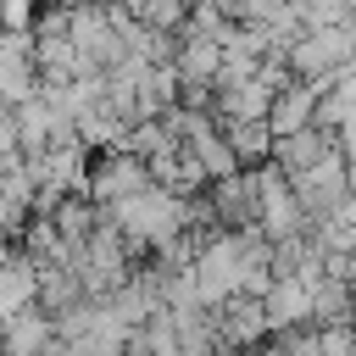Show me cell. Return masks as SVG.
<instances>
[{
    "label": "cell",
    "mask_w": 356,
    "mask_h": 356,
    "mask_svg": "<svg viewBox=\"0 0 356 356\" xmlns=\"http://www.w3.org/2000/svg\"><path fill=\"white\" fill-rule=\"evenodd\" d=\"M339 150V139L328 134V128H300V134H284L278 145H273V161L284 167V172H306V167H317V161H328Z\"/></svg>",
    "instance_id": "13"
},
{
    "label": "cell",
    "mask_w": 356,
    "mask_h": 356,
    "mask_svg": "<svg viewBox=\"0 0 356 356\" xmlns=\"http://www.w3.org/2000/svg\"><path fill=\"white\" fill-rule=\"evenodd\" d=\"M317 95L323 83H306V78H289L278 95H273V111H267V128L284 139V134H300L317 122Z\"/></svg>",
    "instance_id": "9"
},
{
    "label": "cell",
    "mask_w": 356,
    "mask_h": 356,
    "mask_svg": "<svg viewBox=\"0 0 356 356\" xmlns=\"http://www.w3.org/2000/svg\"><path fill=\"white\" fill-rule=\"evenodd\" d=\"M56 339H61V334H56V312H44L39 300H33V306H22V312H11V323L0 328L6 356H44Z\"/></svg>",
    "instance_id": "8"
},
{
    "label": "cell",
    "mask_w": 356,
    "mask_h": 356,
    "mask_svg": "<svg viewBox=\"0 0 356 356\" xmlns=\"http://www.w3.org/2000/svg\"><path fill=\"white\" fill-rule=\"evenodd\" d=\"M261 306H267L273 334L306 328V323H312V284H306V278H278V284L261 295Z\"/></svg>",
    "instance_id": "12"
},
{
    "label": "cell",
    "mask_w": 356,
    "mask_h": 356,
    "mask_svg": "<svg viewBox=\"0 0 356 356\" xmlns=\"http://www.w3.org/2000/svg\"><path fill=\"white\" fill-rule=\"evenodd\" d=\"M0 33H6V28H0Z\"/></svg>",
    "instance_id": "25"
},
{
    "label": "cell",
    "mask_w": 356,
    "mask_h": 356,
    "mask_svg": "<svg viewBox=\"0 0 356 356\" xmlns=\"http://www.w3.org/2000/svg\"><path fill=\"white\" fill-rule=\"evenodd\" d=\"M350 317H356V284L323 273L312 284V323H350Z\"/></svg>",
    "instance_id": "14"
},
{
    "label": "cell",
    "mask_w": 356,
    "mask_h": 356,
    "mask_svg": "<svg viewBox=\"0 0 356 356\" xmlns=\"http://www.w3.org/2000/svg\"><path fill=\"white\" fill-rule=\"evenodd\" d=\"M345 161H350V195H356V156H345Z\"/></svg>",
    "instance_id": "23"
},
{
    "label": "cell",
    "mask_w": 356,
    "mask_h": 356,
    "mask_svg": "<svg viewBox=\"0 0 356 356\" xmlns=\"http://www.w3.org/2000/svg\"><path fill=\"white\" fill-rule=\"evenodd\" d=\"M206 200H211V211H217L222 228H256V195H250V172L245 167L228 172V178H211Z\"/></svg>",
    "instance_id": "10"
},
{
    "label": "cell",
    "mask_w": 356,
    "mask_h": 356,
    "mask_svg": "<svg viewBox=\"0 0 356 356\" xmlns=\"http://www.w3.org/2000/svg\"><path fill=\"white\" fill-rule=\"evenodd\" d=\"M28 217H33V211H22L17 200H6V195H0V245H17V239H22V228H28Z\"/></svg>",
    "instance_id": "21"
},
{
    "label": "cell",
    "mask_w": 356,
    "mask_h": 356,
    "mask_svg": "<svg viewBox=\"0 0 356 356\" xmlns=\"http://www.w3.org/2000/svg\"><path fill=\"white\" fill-rule=\"evenodd\" d=\"M222 128H228V145H234L239 167H261V161H273L278 134L267 128V117H256V122H222Z\"/></svg>",
    "instance_id": "15"
},
{
    "label": "cell",
    "mask_w": 356,
    "mask_h": 356,
    "mask_svg": "<svg viewBox=\"0 0 356 356\" xmlns=\"http://www.w3.org/2000/svg\"><path fill=\"white\" fill-rule=\"evenodd\" d=\"M156 178H150V167H145V156H134V150H100L95 161H89V200L100 206V211H111V206H122L128 195H139V189H150Z\"/></svg>",
    "instance_id": "5"
},
{
    "label": "cell",
    "mask_w": 356,
    "mask_h": 356,
    "mask_svg": "<svg viewBox=\"0 0 356 356\" xmlns=\"http://www.w3.org/2000/svg\"><path fill=\"white\" fill-rule=\"evenodd\" d=\"M39 11H44V0H0V28L6 33H33Z\"/></svg>",
    "instance_id": "18"
},
{
    "label": "cell",
    "mask_w": 356,
    "mask_h": 356,
    "mask_svg": "<svg viewBox=\"0 0 356 356\" xmlns=\"http://www.w3.org/2000/svg\"><path fill=\"white\" fill-rule=\"evenodd\" d=\"M289 184H295L306 217L317 222V217H328V211H339L350 200V161H345V150H334L328 161H317L306 172H289Z\"/></svg>",
    "instance_id": "6"
},
{
    "label": "cell",
    "mask_w": 356,
    "mask_h": 356,
    "mask_svg": "<svg viewBox=\"0 0 356 356\" xmlns=\"http://www.w3.org/2000/svg\"><path fill=\"white\" fill-rule=\"evenodd\" d=\"M50 217H56V228H61V239H67V245H89V234L100 228V217H106V211H100L89 195H67Z\"/></svg>",
    "instance_id": "16"
},
{
    "label": "cell",
    "mask_w": 356,
    "mask_h": 356,
    "mask_svg": "<svg viewBox=\"0 0 356 356\" xmlns=\"http://www.w3.org/2000/svg\"><path fill=\"white\" fill-rule=\"evenodd\" d=\"M72 44H78L83 72H117V67L134 56L128 39H122V28H117V17H111V0H83V6H72Z\"/></svg>",
    "instance_id": "4"
},
{
    "label": "cell",
    "mask_w": 356,
    "mask_h": 356,
    "mask_svg": "<svg viewBox=\"0 0 356 356\" xmlns=\"http://www.w3.org/2000/svg\"><path fill=\"white\" fill-rule=\"evenodd\" d=\"M106 217L128 234V245L139 250V261H145V256H156V250H167L172 239H184V234H189V200H184V195H172V189H161V184H150V189L128 195V200H122V206H111Z\"/></svg>",
    "instance_id": "1"
},
{
    "label": "cell",
    "mask_w": 356,
    "mask_h": 356,
    "mask_svg": "<svg viewBox=\"0 0 356 356\" xmlns=\"http://www.w3.org/2000/svg\"><path fill=\"white\" fill-rule=\"evenodd\" d=\"M128 17H139V22H150V28H161V33H184V22H189V6L195 0H117Z\"/></svg>",
    "instance_id": "17"
},
{
    "label": "cell",
    "mask_w": 356,
    "mask_h": 356,
    "mask_svg": "<svg viewBox=\"0 0 356 356\" xmlns=\"http://www.w3.org/2000/svg\"><path fill=\"white\" fill-rule=\"evenodd\" d=\"M61 6H83V0H61Z\"/></svg>",
    "instance_id": "24"
},
{
    "label": "cell",
    "mask_w": 356,
    "mask_h": 356,
    "mask_svg": "<svg viewBox=\"0 0 356 356\" xmlns=\"http://www.w3.org/2000/svg\"><path fill=\"white\" fill-rule=\"evenodd\" d=\"M211 317H217V334H222L228 350H256V345L273 339V323H267L261 295H228L222 306H211Z\"/></svg>",
    "instance_id": "7"
},
{
    "label": "cell",
    "mask_w": 356,
    "mask_h": 356,
    "mask_svg": "<svg viewBox=\"0 0 356 356\" xmlns=\"http://www.w3.org/2000/svg\"><path fill=\"white\" fill-rule=\"evenodd\" d=\"M273 350H278V356H323L317 323H306V328H289V334H273Z\"/></svg>",
    "instance_id": "19"
},
{
    "label": "cell",
    "mask_w": 356,
    "mask_h": 356,
    "mask_svg": "<svg viewBox=\"0 0 356 356\" xmlns=\"http://www.w3.org/2000/svg\"><path fill=\"white\" fill-rule=\"evenodd\" d=\"M178 78L184 83H217L222 78V39L217 33H178Z\"/></svg>",
    "instance_id": "11"
},
{
    "label": "cell",
    "mask_w": 356,
    "mask_h": 356,
    "mask_svg": "<svg viewBox=\"0 0 356 356\" xmlns=\"http://www.w3.org/2000/svg\"><path fill=\"white\" fill-rule=\"evenodd\" d=\"M245 172H250V195H256V228L273 245L312 228V217H306V206H300V195H295V184L278 161H261V167H245Z\"/></svg>",
    "instance_id": "2"
},
{
    "label": "cell",
    "mask_w": 356,
    "mask_h": 356,
    "mask_svg": "<svg viewBox=\"0 0 356 356\" xmlns=\"http://www.w3.org/2000/svg\"><path fill=\"white\" fill-rule=\"evenodd\" d=\"M334 139H339V150H345V156H356V111H350V117L334 128Z\"/></svg>",
    "instance_id": "22"
},
{
    "label": "cell",
    "mask_w": 356,
    "mask_h": 356,
    "mask_svg": "<svg viewBox=\"0 0 356 356\" xmlns=\"http://www.w3.org/2000/svg\"><path fill=\"white\" fill-rule=\"evenodd\" d=\"M323 356H356V317L350 323H317Z\"/></svg>",
    "instance_id": "20"
},
{
    "label": "cell",
    "mask_w": 356,
    "mask_h": 356,
    "mask_svg": "<svg viewBox=\"0 0 356 356\" xmlns=\"http://www.w3.org/2000/svg\"><path fill=\"white\" fill-rule=\"evenodd\" d=\"M289 72L306 83H328L339 72H356V17L339 28H306L289 44Z\"/></svg>",
    "instance_id": "3"
}]
</instances>
